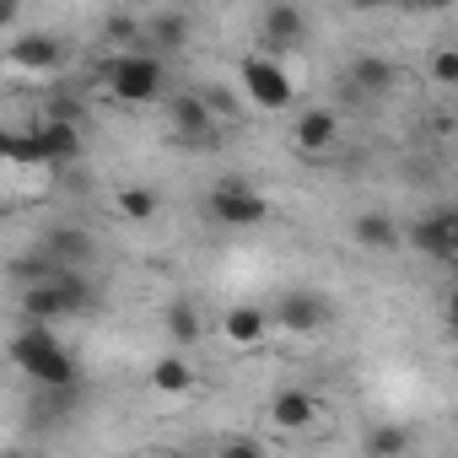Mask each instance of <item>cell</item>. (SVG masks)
<instances>
[{"label": "cell", "mask_w": 458, "mask_h": 458, "mask_svg": "<svg viewBox=\"0 0 458 458\" xmlns=\"http://www.w3.org/2000/svg\"><path fill=\"white\" fill-rule=\"evenodd\" d=\"M12 361H17V372H28L38 388H76V377H81V367H76V356L60 345V335H55L49 324H33V318H22V329L12 335Z\"/></svg>", "instance_id": "obj_1"}, {"label": "cell", "mask_w": 458, "mask_h": 458, "mask_svg": "<svg viewBox=\"0 0 458 458\" xmlns=\"http://www.w3.org/2000/svg\"><path fill=\"white\" fill-rule=\"evenodd\" d=\"M22 318H33V324H60V318H81V313H92V302H98V292H92V281H87V270H55L49 281H33V286H22Z\"/></svg>", "instance_id": "obj_2"}, {"label": "cell", "mask_w": 458, "mask_h": 458, "mask_svg": "<svg viewBox=\"0 0 458 458\" xmlns=\"http://www.w3.org/2000/svg\"><path fill=\"white\" fill-rule=\"evenodd\" d=\"M103 81H108L114 103H124V108H146V103L162 98L167 71H162V55H151V49H119V55L103 65Z\"/></svg>", "instance_id": "obj_3"}, {"label": "cell", "mask_w": 458, "mask_h": 458, "mask_svg": "<svg viewBox=\"0 0 458 458\" xmlns=\"http://www.w3.org/2000/svg\"><path fill=\"white\" fill-rule=\"evenodd\" d=\"M238 81H243V92H249V103L259 114H286L297 103V87H292V76H286V65L276 55H243Z\"/></svg>", "instance_id": "obj_4"}, {"label": "cell", "mask_w": 458, "mask_h": 458, "mask_svg": "<svg viewBox=\"0 0 458 458\" xmlns=\"http://www.w3.org/2000/svg\"><path fill=\"white\" fill-rule=\"evenodd\" d=\"M205 210H210V221H221V226H259V221H270V199H265V189H254L249 178H221V183L205 194Z\"/></svg>", "instance_id": "obj_5"}, {"label": "cell", "mask_w": 458, "mask_h": 458, "mask_svg": "<svg viewBox=\"0 0 458 458\" xmlns=\"http://www.w3.org/2000/svg\"><path fill=\"white\" fill-rule=\"evenodd\" d=\"M329 318H335V302H329L324 292L292 286V292H281L270 324H281V329H292V335H318V329H329Z\"/></svg>", "instance_id": "obj_6"}, {"label": "cell", "mask_w": 458, "mask_h": 458, "mask_svg": "<svg viewBox=\"0 0 458 458\" xmlns=\"http://www.w3.org/2000/svg\"><path fill=\"white\" fill-rule=\"evenodd\" d=\"M404 243H410L415 254L437 259V265H453V259H458V216H453V210H431V216H420L410 233H404Z\"/></svg>", "instance_id": "obj_7"}, {"label": "cell", "mask_w": 458, "mask_h": 458, "mask_svg": "<svg viewBox=\"0 0 458 458\" xmlns=\"http://www.w3.org/2000/svg\"><path fill=\"white\" fill-rule=\"evenodd\" d=\"M335 140H340V114H329V108H302V114L292 119V146H297L308 162L329 157Z\"/></svg>", "instance_id": "obj_8"}, {"label": "cell", "mask_w": 458, "mask_h": 458, "mask_svg": "<svg viewBox=\"0 0 458 458\" xmlns=\"http://www.w3.org/2000/svg\"><path fill=\"white\" fill-rule=\"evenodd\" d=\"M55 265H65V270H87L92 265V254H98V243H92V233L87 226H55V233H44V243H38Z\"/></svg>", "instance_id": "obj_9"}, {"label": "cell", "mask_w": 458, "mask_h": 458, "mask_svg": "<svg viewBox=\"0 0 458 458\" xmlns=\"http://www.w3.org/2000/svg\"><path fill=\"white\" fill-rule=\"evenodd\" d=\"M6 60H12L17 71L49 76V71L65 60V44H60V38H49V33H17V44L6 49Z\"/></svg>", "instance_id": "obj_10"}, {"label": "cell", "mask_w": 458, "mask_h": 458, "mask_svg": "<svg viewBox=\"0 0 458 458\" xmlns=\"http://www.w3.org/2000/svg\"><path fill=\"white\" fill-rule=\"evenodd\" d=\"M259 33H265V44L276 55H286V49H297L308 38V17H302V6H292V0H276L265 12V22H259Z\"/></svg>", "instance_id": "obj_11"}, {"label": "cell", "mask_w": 458, "mask_h": 458, "mask_svg": "<svg viewBox=\"0 0 458 458\" xmlns=\"http://www.w3.org/2000/svg\"><path fill=\"white\" fill-rule=\"evenodd\" d=\"M351 238H356V249H367V254H394V249L404 243V233H399L383 210H361V216L351 221Z\"/></svg>", "instance_id": "obj_12"}, {"label": "cell", "mask_w": 458, "mask_h": 458, "mask_svg": "<svg viewBox=\"0 0 458 458\" xmlns=\"http://www.w3.org/2000/svg\"><path fill=\"white\" fill-rule=\"evenodd\" d=\"M270 420H276L281 431H308V426L318 420V399L302 394V388H281V394L270 399Z\"/></svg>", "instance_id": "obj_13"}, {"label": "cell", "mask_w": 458, "mask_h": 458, "mask_svg": "<svg viewBox=\"0 0 458 458\" xmlns=\"http://www.w3.org/2000/svg\"><path fill=\"white\" fill-rule=\"evenodd\" d=\"M270 313L265 308H233V313H226L221 318V335L226 340H233V345H243V351H254V345H265L270 340Z\"/></svg>", "instance_id": "obj_14"}, {"label": "cell", "mask_w": 458, "mask_h": 458, "mask_svg": "<svg viewBox=\"0 0 458 458\" xmlns=\"http://www.w3.org/2000/svg\"><path fill=\"white\" fill-rule=\"evenodd\" d=\"M28 162H60V157H76V130L71 124H49L38 135H22V151Z\"/></svg>", "instance_id": "obj_15"}, {"label": "cell", "mask_w": 458, "mask_h": 458, "mask_svg": "<svg viewBox=\"0 0 458 458\" xmlns=\"http://www.w3.org/2000/svg\"><path fill=\"white\" fill-rule=\"evenodd\" d=\"M162 329H167V340H173L178 351H189V345H199V340H205V318H199V308H194L189 297L167 302V313H162Z\"/></svg>", "instance_id": "obj_16"}, {"label": "cell", "mask_w": 458, "mask_h": 458, "mask_svg": "<svg viewBox=\"0 0 458 458\" xmlns=\"http://www.w3.org/2000/svg\"><path fill=\"white\" fill-rule=\"evenodd\" d=\"M394 65L383 60V55H356L351 60V87L361 92V98H383V92H394Z\"/></svg>", "instance_id": "obj_17"}, {"label": "cell", "mask_w": 458, "mask_h": 458, "mask_svg": "<svg viewBox=\"0 0 458 458\" xmlns=\"http://www.w3.org/2000/svg\"><path fill=\"white\" fill-rule=\"evenodd\" d=\"M194 383H199V372H194V367H189L178 351L151 361V388H157V394H173V399H178V394H189Z\"/></svg>", "instance_id": "obj_18"}, {"label": "cell", "mask_w": 458, "mask_h": 458, "mask_svg": "<svg viewBox=\"0 0 458 458\" xmlns=\"http://www.w3.org/2000/svg\"><path fill=\"white\" fill-rule=\"evenodd\" d=\"M167 119H173V130H178L183 140H205V135H210V108H205V98H173V103H167Z\"/></svg>", "instance_id": "obj_19"}, {"label": "cell", "mask_w": 458, "mask_h": 458, "mask_svg": "<svg viewBox=\"0 0 458 458\" xmlns=\"http://www.w3.org/2000/svg\"><path fill=\"white\" fill-rule=\"evenodd\" d=\"M114 210H119L124 221H157V210H162V194H157L151 183H124V189L114 194Z\"/></svg>", "instance_id": "obj_20"}, {"label": "cell", "mask_w": 458, "mask_h": 458, "mask_svg": "<svg viewBox=\"0 0 458 458\" xmlns=\"http://www.w3.org/2000/svg\"><path fill=\"white\" fill-rule=\"evenodd\" d=\"M140 33L151 38V55H167V49H178V44L189 38V17H183V12H157Z\"/></svg>", "instance_id": "obj_21"}, {"label": "cell", "mask_w": 458, "mask_h": 458, "mask_svg": "<svg viewBox=\"0 0 458 458\" xmlns=\"http://www.w3.org/2000/svg\"><path fill=\"white\" fill-rule=\"evenodd\" d=\"M367 453L372 458H404L410 453V431L404 426H372L367 431Z\"/></svg>", "instance_id": "obj_22"}, {"label": "cell", "mask_w": 458, "mask_h": 458, "mask_svg": "<svg viewBox=\"0 0 458 458\" xmlns=\"http://www.w3.org/2000/svg\"><path fill=\"white\" fill-rule=\"evenodd\" d=\"M431 81L437 87H453L458 81V49H437L431 55Z\"/></svg>", "instance_id": "obj_23"}, {"label": "cell", "mask_w": 458, "mask_h": 458, "mask_svg": "<svg viewBox=\"0 0 458 458\" xmlns=\"http://www.w3.org/2000/svg\"><path fill=\"white\" fill-rule=\"evenodd\" d=\"M103 33H108V44H124V49H130V44L140 38V22H135V17H108Z\"/></svg>", "instance_id": "obj_24"}, {"label": "cell", "mask_w": 458, "mask_h": 458, "mask_svg": "<svg viewBox=\"0 0 458 458\" xmlns=\"http://www.w3.org/2000/svg\"><path fill=\"white\" fill-rule=\"evenodd\" d=\"M22 17V0H0V28H12Z\"/></svg>", "instance_id": "obj_25"}, {"label": "cell", "mask_w": 458, "mask_h": 458, "mask_svg": "<svg viewBox=\"0 0 458 458\" xmlns=\"http://www.w3.org/2000/svg\"><path fill=\"white\" fill-rule=\"evenodd\" d=\"M226 453H265V442H254V437H238V442H226Z\"/></svg>", "instance_id": "obj_26"}, {"label": "cell", "mask_w": 458, "mask_h": 458, "mask_svg": "<svg viewBox=\"0 0 458 458\" xmlns=\"http://www.w3.org/2000/svg\"><path fill=\"white\" fill-rule=\"evenodd\" d=\"M22 151V135H6V130H0V157H17Z\"/></svg>", "instance_id": "obj_27"}, {"label": "cell", "mask_w": 458, "mask_h": 458, "mask_svg": "<svg viewBox=\"0 0 458 458\" xmlns=\"http://www.w3.org/2000/svg\"><path fill=\"white\" fill-rule=\"evenodd\" d=\"M410 6H415V12H447L453 0H410Z\"/></svg>", "instance_id": "obj_28"}, {"label": "cell", "mask_w": 458, "mask_h": 458, "mask_svg": "<svg viewBox=\"0 0 458 458\" xmlns=\"http://www.w3.org/2000/svg\"><path fill=\"white\" fill-rule=\"evenodd\" d=\"M351 12H372V6H383V0H345Z\"/></svg>", "instance_id": "obj_29"}]
</instances>
